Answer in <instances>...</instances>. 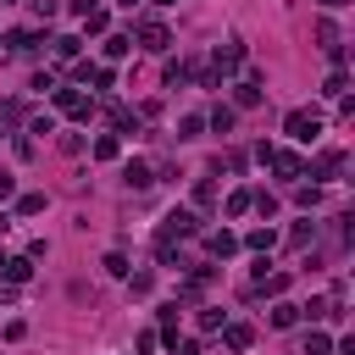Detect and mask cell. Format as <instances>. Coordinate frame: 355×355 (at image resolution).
Here are the masks:
<instances>
[{
    "label": "cell",
    "instance_id": "1",
    "mask_svg": "<svg viewBox=\"0 0 355 355\" xmlns=\"http://www.w3.org/2000/svg\"><path fill=\"white\" fill-rule=\"evenodd\" d=\"M189 233H200V216L178 205V211H166V216H161V233H155V244H172V239H189Z\"/></svg>",
    "mask_w": 355,
    "mask_h": 355
},
{
    "label": "cell",
    "instance_id": "2",
    "mask_svg": "<svg viewBox=\"0 0 355 355\" xmlns=\"http://www.w3.org/2000/svg\"><path fill=\"white\" fill-rule=\"evenodd\" d=\"M239 67H244V44H239V39H227V44H216L205 83H216V78H227V72H239Z\"/></svg>",
    "mask_w": 355,
    "mask_h": 355
},
{
    "label": "cell",
    "instance_id": "3",
    "mask_svg": "<svg viewBox=\"0 0 355 355\" xmlns=\"http://www.w3.org/2000/svg\"><path fill=\"white\" fill-rule=\"evenodd\" d=\"M261 161H266L277 178H305V161H300L294 150H272V144H261Z\"/></svg>",
    "mask_w": 355,
    "mask_h": 355
},
{
    "label": "cell",
    "instance_id": "4",
    "mask_svg": "<svg viewBox=\"0 0 355 355\" xmlns=\"http://www.w3.org/2000/svg\"><path fill=\"white\" fill-rule=\"evenodd\" d=\"M283 133L300 139V144H311V139L322 133V122H316V111H288V116H283Z\"/></svg>",
    "mask_w": 355,
    "mask_h": 355
},
{
    "label": "cell",
    "instance_id": "5",
    "mask_svg": "<svg viewBox=\"0 0 355 355\" xmlns=\"http://www.w3.org/2000/svg\"><path fill=\"white\" fill-rule=\"evenodd\" d=\"M344 172V150H322L316 161H311V178H322V183H333Z\"/></svg>",
    "mask_w": 355,
    "mask_h": 355
},
{
    "label": "cell",
    "instance_id": "6",
    "mask_svg": "<svg viewBox=\"0 0 355 355\" xmlns=\"http://www.w3.org/2000/svg\"><path fill=\"white\" fill-rule=\"evenodd\" d=\"M55 105H61L67 116H78V122H89V111H94V105H89L78 89H55Z\"/></svg>",
    "mask_w": 355,
    "mask_h": 355
},
{
    "label": "cell",
    "instance_id": "7",
    "mask_svg": "<svg viewBox=\"0 0 355 355\" xmlns=\"http://www.w3.org/2000/svg\"><path fill=\"white\" fill-rule=\"evenodd\" d=\"M139 44H144V50H166V44H172V33H166L161 22H139Z\"/></svg>",
    "mask_w": 355,
    "mask_h": 355
},
{
    "label": "cell",
    "instance_id": "8",
    "mask_svg": "<svg viewBox=\"0 0 355 355\" xmlns=\"http://www.w3.org/2000/svg\"><path fill=\"white\" fill-rule=\"evenodd\" d=\"M28 272H33L28 255H0V277H6V283H28Z\"/></svg>",
    "mask_w": 355,
    "mask_h": 355
},
{
    "label": "cell",
    "instance_id": "9",
    "mask_svg": "<svg viewBox=\"0 0 355 355\" xmlns=\"http://www.w3.org/2000/svg\"><path fill=\"white\" fill-rule=\"evenodd\" d=\"M122 183H128V189H150V183H155V178H150V161H128V166H122Z\"/></svg>",
    "mask_w": 355,
    "mask_h": 355
},
{
    "label": "cell",
    "instance_id": "10",
    "mask_svg": "<svg viewBox=\"0 0 355 355\" xmlns=\"http://www.w3.org/2000/svg\"><path fill=\"white\" fill-rule=\"evenodd\" d=\"M105 116H111V128H116V133H133V128H139V116H133L128 105H116V100L105 105Z\"/></svg>",
    "mask_w": 355,
    "mask_h": 355
},
{
    "label": "cell",
    "instance_id": "11",
    "mask_svg": "<svg viewBox=\"0 0 355 355\" xmlns=\"http://www.w3.org/2000/svg\"><path fill=\"white\" fill-rule=\"evenodd\" d=\"M222 338H227V349H250V338H255V333H250L244 322H227V327H222Z\"/></svg>",
    "mask_w": 355,
    "mask_h": 355
},
{
    "label": "cell",
    "instance_id": "12",
    "mask_svg": "<svg viewBox=\"0 0 355 355\" xmlns=\"http://www.w3.org/2000/svg\"><path fill=\"white\" fill-rule=\"evenodd\" d=\"M239 105H261V72H250V78L239 83Z\"/></svg>",
    "mask_w": 355,
    "mask_h": 355
},
{
    "label": "cell",
    "instance_id": "13",
    "mask_svg": "<svg viewBox=\"0 0 355 355\" xmlns=\"http://www.w3.org/2000/svg\"><path fill=\"white\" fill-rule=\"evenodd\" d=\"M128 50H133V39H128V33H111V39H105V61H122Z\"/></svg>",
    "mask_w": 355,
    "mask_h": 355
},
{
    "label": "cell",
    "instance_id": "14",
    "mask_svg": "<svg viewBox=\"0 0 355 355\" xmlns=\"http://www.w3.org/2000/svg\"><path fill=\"white\" fill-rule=\"evenodd\" d=\"M311 239H316V222H294V227H288V244H294V250H305Z\"/></svg>",
    "mask_w": 355,
    "mask_h": 355
},
{
    "label": "cell",
    "instance_id": "15",
    "mask_svg": "<svg viewBox=\"0 0 355 355\" xmlns=\"http://www.w3.org/2000/svg\"><path fill=\"white\" fill-rule=\"evenodd\" d=\"M244 244H250V250H255V255H266V250H272V244H277V233H272V227H255V233H250V239H244Z\"/></svg>",
    "mask_w": 355,
    "mask_h": 355
},
{
    "label": "cell",
    "instance_id": "16",
    "mask_svg": "<svg viewBox=\"0 0 355 355\" xmlns=\"http://www.w3.org/2000/svg\"><path fill=\"white\" fill-rule=\"evenodd\" d=\"M233 250H239V239H233L227 227H222V233H211V255H222V261H227Z\"/></svg>",
    "mask_w": 355,
    "mask_h": 355
},
{
    "label": "cell",
    "instance_id": "17",
    "mask_svg": "<svg viewBox=\"0 0 355 355\" xmlns=\"http://www.w3.org/2000/svg\"><path fill=\"white\" fill-rule=\"evenodd\" d=\"M327 349H333V338H327L322 327H311V333H305V355H327Z\"/></svg>",
    "mask_w": 355,
    "mask_h": 355
},
{
    "label": "cell",
    "instance_id": "18",
    "mask_svg": "<svg viewBox=\"0 0 355 355\" xmlns=\"http://www.w3.org/2000/svg\"><path fill=\"white\" fill-rule=\"evenodd\" d=\"M300 322V305H272V327H294Z\"/></svg>",
    "mask_w": 355,
    "mask_h": 355
},
{
    "label": "cell",
    "instance_id": "19",
    "mask_svg": "<svg viewBox=\"0 0 355 355\" xmlns=\"http://www.w3.org/2000/svg\"><path fill=\"white\" fill-rule=\"evenodd\" d=\"M161 338H166V344H178V305H166V311H161Z\"/></svg>",
    "mask_w": 355,
    "mask_h": 355
},
{
    "label": "cell",
    "instance_id": "20",
    "mask_svg": "<svg viewBox=\"0 0 355 355\" xmlns=\"http://www.w3.org/2000/svg\"><path fill=\"white\" fill-rule=\"evenodd\" d=\"M105 22H111V17H105L100 6H89V11H83V28H89V33H105Z\"/></svg>",
    "mask_w": 355,
    "mask_h": 355
},
{
    "label": "cell",
    "instance_id": "21",
    "mask_svg": "<svg viewBox=\"0 0 355 355\" xmlns=\"http://www.w3.org/2000/svg\"><path fill=\"white\" fill-rule=\"evenodd\" d=\"M205 122H211V128H216V133H227V128H233V105H216V111H211V116H205Z\"/></svg>",
    "mask_w": 355,
    "mask_h": 355
},
{
    "label": "cell",
    "instance_id": "22",
    "mask_svg": "<svg viewBox=\"0 0 355 355\" xmlns=\"http://www.w3.org/2000/svg\"><path fill=\"white\" fill-rule=\"evenodd\" d=\"M200 128H205V116H183L178 122V139H200Z\"/></svg>",
    "mask_w": 355,
    "mask_h": 355
},
{
    "label": "cell",
    "instance_id": "23",
    "mask_svg": "<svg viewBox=\"0 0 355 355\" xmlns=\"http://www.w3.org/2000/svg\"><path fill=\"white\" fill-rule=\"evenodd\" d=\"M211 200H216V183H205V178H200V183H194V205H200V211H205V205H211Z\"/></svg>",
    "mask_w": 355,
    "mask_h": 355
},
{
    "label": "cell",
    "instance_id": "24",
    "mask_svg": "<svg viewBox=\"0 0 355 355\" xmlns=\"http://www.w3.org/2000/svg\"><path fill=\"white\" fill-rule=\"evenodd\" d=\"M17 211H22V216H39V211H44V194H22Z\"/></svg>",
    "mask_w": 355,
    "mask_h": 355
},
{
    "label": "cell",
    "instance_id": "25",
    "mask_svg": "<svg viewBox=\"0 0 355 355\" xmlns=\"http://www.w3.org/2000/svg\"><path fill=\"white\" fill-rule=\"evenodd\" d=\"M244 211H250V189H239V194L227 200V216H244Z\"/></svg>",
    "mask_w": 355,
    "mask_h": 355
},
{
    "label": "cell",
    "instance_id": "26",
    "mask_svg": "<svg viewBox=\"0 0 355 355\" xmlns=\"http://www.w3.org/2000/svg\"><path fill=\"white\" fill-rule=\"evenodd\" d=\"M150 283H155L150 272H128V288H133V294H150Z\"/></svg>",
    "mask_w": 355,
    "mask_h": 355
},
{
    "label": "cell",
    "instance_id": "27",
    "mask_svg": "<svg viewBox=\"0 0 355 355\" xmlns=\"http://www.w3.org/2000/svg\"><path fill=\"white\" fill-rule=\"evenodd\" d=\"M0 122H22V100H0Z\"/></svg>",
    "mask_w": 355,
    "mask_h": 355
},
{
    "label": "cell",
    "instance_id": "28",
    "mask_svg": "<svg viewBox=\"0 0 355 355\" xmlns=\"http://www.w3.org/2000/svg\"><path fill=\"white\" fill-rule=\"evenodd\" d=\"M50 44H55V55H61V61H72V55H78V39H50Z\"/></svg>",
    "mask_w": 355,
    "mask_h": 355
},
{
    "label": "cell",
    "instance_id": "29",
    "mask_svg": "<svg viewBox=\"0 0 355 355\" xmlns=\"http://www.w3.org/2000/svg\"><path fill=\"white\" fill-rule=\"evenodd\" d=\"M105 272H111V277H128V272H133V266H128V261H122V255H105Z\"/></svg>",
    "mask_w": 355,
    "mask_h": 355
},
{
    "label": "cell",
    "instance_id": "30",
    "mask_svg": "<svg viewBox=\"0 0 355 355\" xmlns=\"http://www.w3.org/2000/svg\"><path fill=\"white\" fill-rule=\"evenodd\" d=\"M155 349V333H139V344H133V355H150Z\"/></svg>",
    "mask_w": 355,
    "mask_h": 355
},
{
    "label": "cell",
    "instance_id": "31",
    "mask_svg": "<svg viewBox=\"0 0 355 355\" xmlns=\"http://www.w3.org/2000/svg\"><path fill=\"white\" fill-rule=\"evenodd\" d=\"M316 6H322V11H344L349 0H316Z\"/></svg>",
    "mask_w": 355,
    "mask_h": 355
},
{
    "label": "cell",
    "instance_id": "32",
    "mask_svg": "<svg viewBox=\"0 0 355 355\" xmlns=\"http://www.w3.org/2000/svg\"><path fill=\"white\" fill-rule=\"evenodd\" d=\"M122 6H128V11H133V6H139V0H122Z\"/></svg>",
    "mask_w": 355,
    "mask_h": 355
},
{
    "label": "cell",
    "instance_id": "33",
    "mask_svg": "<svg viewBox=\"0 0 355 355\" xmlns=\"http://www.w3.org/2000/svg\"><path fill=\"white\" fill-rule=\"evenodd\" d=\"M6 44H11V39H6V33H0V50H6Z\"/></svg>",
    "mask_w": 355,
    "mask_h": 355
},
{
    "label": "cell",
    "instance_id": "34",
    "mask_svg": "<svg viewBox=\"0 0 355 355\" xmlns=\"http://www.w3.org/2000/svg\"><path fill=\"white\" fill-rule=\"evenodd\" d=\"M155 6H172V0H155Z\"/></svg>",
    "mask_w": 355,
    "mask_h": 355
}]
</instances>
